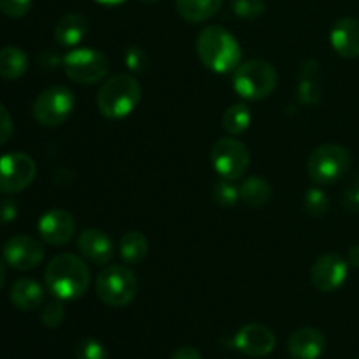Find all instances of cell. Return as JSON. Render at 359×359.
<instances>
[{"label":"cell","mask_w":359,"mask_h":359,"mask_svg":"<svg viewBox=\"0 0 359 359\" xmlns=\"http://www.w3.org/2000/svg\"><path fill=\"white\" fill-rule=\"evenodd\" d=\"M46 287L58 300H77L88 291L91 283L90 266L83 258L70 252L55 256L48 263L44 272Z\"/></svg>","instance_id":"6da1fadb"},{"label":"cell","mask_w":359,"mask_h":359,"mask_svg":"<svg viewBox=\"0 0 359 359\" xmlns=\"http://www.w3.org/2000/svg\"><path fill=\"white\" fill-rule=\"evenodd\" d=\"M196 53L203 65L217 74H230L241 65L242 49L237 39L223 27L209 25L196 39Z\"/></svg>","instance_id":"7a4b0ae2"},{"label":"cell","mask_w":359,"mask_h":359,"mask_svg":"<svg viewBox=\"0 0 359 359\" xmlns=\"http://www.w3.org/2000/svg\"><path fill=\"white\" fill-rule=\"evenodd\" d=\"M142 95V86L132 74H116L109 77L97 95V107L109 119L126 118L135 111Z\"/></svg>","instance_id":"3957f363"},{"label":"cell","mask_w":359,"mask_h":359,"mask_svg":"<svg viewBox=\"0 0 359 359\" xmlns=\"http://www.w3.org/2000/svg\"><path fill=\"white\" fill-rule=\"evenodd\" d=\"M277 86V70L266 60H249L233 70V90L245 100H263Z\"/></svg>","instance_id":"277c9868"},{"label":"cell","mask_w":359,"mask_h":359,"mask_svg":"<svg viewBox=\"0 0 359 359\" xmlns=\"http://www.w3.org/2000/svg\"><path fill=\"white\" fill-rule=\"evenodd\" d=\"M351 161L349 149L339 144H323L309 154L307 174L314 184H333L349 172Z\"/></svg>","instance_id":"5b68a950"},{"label":"cell","mask_w":359,"mask_h":359,"mask_svg":"<svg viewBox=\"0 0 359 359\" xmlns=\"http://www.w3.org/2000/svg\"><path fill=\"white\" fill-rule=\"evenodd\" d=\"M95 291L109 307H126L135 300L139 283L135 273L126 265H111L97 276Z\"/></svg>","instance_id":"8992f818"},{"label":"cell","mask_w":359,"mask_h":359,"mask_svg":"<svg viewBox=\"0 0 359 359\" xmlns=\"http://www.w3.org/2000/svg\"><path fill=\"white\" fill-rule=\"evenodd\" d=\"M62 65L65 76L77 84H97L109 74L107 58L91 48L72 49L63 56Z\"/></svg>","instance_id":"52a82bcc"},{"label":"cell","mask_w":359,"mask_h":359,"mask_svg":"<svg viewBox=\"0 0 359 359\" xmlns=\"http://www.w3.org/2000/svg\"><path fill=\"white\" fill-rule=\"evenodd\" d=\"M210 161L217 175L228 181L242 179L251 163V154L245 144L235 137H223L210 149Z\"/></svg>","instance_id":"ba28073f"},{"label":"cell","mask_w":359,"mask_h":359,"mask_svg":"<svg viewBox=\"0 0 359 359\" xmlns=\"http://www.w3.org/2000/svg\"><path fill=\"white\" fill-rule=\"evenodd\" d=\"M74 105H76V98L69 88L51 86L35 98L32 112L39 125L55 128L70 118Z\"/></svg>","instance_id":"9c48e42d"},{"label":"cell","mask_w":359,"mask_h":359,"mask_svg":"<svg viewBox=\"0 0 359 359\" xmlns=\"http://www.w3.org/2000/svg\"><path fill=\"white\" fill-rule=\"evenodd\" d=\"M37 165L27 153H9L0 156V193L14 195L34 182Z\"/></svg>","instance_id":"30bf717a"},{"label":"cell","mask_w":359,"mask_h":359,"mask_svg":"<svg viewBox=\"0 0 359 359\" xmlns=\"http://www.w3.org/2000/svg\"><path fill=\"white\" fill-rule=\"evenodd\" d=\"M4 259L7 265L20 272L37 269L44 259V245L30 235H14L4 245Z\"/></svg>","instance_id":"8fae6325"},{"label":"cell","mask_w":359,"mask_h":359,"mask_svg":"<svg viewBox=\"0 0 359 359\" xmlns=\"http://www.w3.org/2000/svg\"><path fill=\"white\" fill-rule=\"evenodd\" d=\"M349 263L339 255H323L316 259L311 270V279L316 290L323 293H333L339 290L347 279Z\"/></svg>","instance_id":"7c38bea8"},{"label":"cell","mask_w":359,"mask_h":359,"mask_svg":"<svg viewBox=\"0 0 359 359\" xmlns=\"http://www.w3.org/2000/svg\"><path fill=\"white\" fill-rule=\"evenodd\" d=\"M39 235L49 245H65L76 231V221L65 209H51L42 214L37 224Z\"/></svg>","instance_id":"4fadbf2b"},{"label":"cell","mask_w":359,"mask_h":359,"mask_svg":"<svg viewBox=\"0 0 359 359\" xmlns=\"http://www.w3.org/2000/svg\"><path fill=\"white\" fill-rule=\"evenodd\" d=\"M235 347L245 356H269L276 349V335L266 326L252 323V325H245L238 330V333L235 335Z\"/></svg>","instance_id":"5bb4252c"},{"label":"cell","mask_w":359,"mask_h":359,"mask_svg":"<svg viewBox=\"0 0 359 359\" xmlns=\"http://www.w3.org/2000/svg\"><path fill=\"white\" fill-rule=\"evenodd\" d=\"M77 249L84 259L95 265H107L114 258V244L111 237L95 228L81 231L77 237Z\"/></svg>","instance_id":"9a60e30c"},{"label":"cell","mask_w":359,"mask_h":359,"mask_svg":"<svg viewBox=\"0 0 359 359\" xmlns=\"http://www.w3.org/2000/svg\"><path fill=\"white\" fill-rule=\"evenodd\" d=\"M326 339L319 330L300 328L287 340V353L293 359H318L325 353Z\"/></svg>","instance_id":"2e32d148"},{"label":"cell","mask_w":359,"mask_h":359,"mask_svg":"<svg viewBox=\"0 0 359 359\" xmlns=\"http://www.w3.org/2000/svg\"><path fill=\"white\" fill-rule=\"evenodd\" d=\"M332 48L342 58H358L359 56V21L354 18H342L333 25L330 32Z\"/></svg>","instance_id":"e0dca14e"},{"label":"cell","mask_w":359,"mask_h":359,"mask_svg":"<svg viewBox=\"0 0 359 359\" xmlns=\"http://www.w3.org/2000/svg\"><path fill=\"white\" fill-rule=\"evenodd\" d=\"M90 25L88 20L79 13L65 14L55 25V41L62 48H76L86 37Z\"/></svg>","instance_id":"ac0fdd59"},{"label":"cell","mask_w":359,"mask_h":359,"mask_svg":"<svg viewBox=\"0 0 359 359\" xmlns=\"http://www.w3.org/2000/svg\"><path fill=\"white\" fill-rule=\"evenodd\" d=\"M323 98L321 65L316 60H307L298 79V100L305 105H316Z\"/></svg>","instance_id":"d6986e66"},{"label":"cell","mask_w":359,"mask_h":359,"mask_svg":"<svg viewBox=\"0 0 359 359\" xmlns=\"http://www.w3.org/2000/svg\"><path fill=\"white\" fill-rule=\"evenodd\" d=\"M9 298L14 307L20 311H35L44 302V290L37 280L21 277V279L14 280V284L11 286Z\"/></svg>","instance_id":"ffe728a7"},{"label":"cell","mask_w":359,"mask_h":359,"mask_svg":"<svg viewBox=\"0 0 359 359\" xmlns=\"http://www.w3.org/2000/svg\"><path fill=\"white\" fill-rule=\"evenodd\" d=\"M223 0H175V7L188 23H203L219 13Z\"/></svg>","instance_id":"44dd1931"},{"label":"cell","mask_w":359,"mask_h":359,"mask_svg":"<svg viewBox=\"0 0 359 359\" xmlns=\"http://www.w3.org/2000/svg\"><path fill=\"white\" fill-rule=\"evenodd\" d=\"M241 191V200L249 207H265L266 203L272 200V186L266 179L259 177V175H251V177L244 179L242 184L238 186Z\"/></svg>","instance_id":"7402d4cb"},{"label":"cell","mask_w":359,"mask_h":359,"mask_svg":"<svg viewBox=\"0 0 359 359\" xmlns=\"http://www.w3.org/2000/svg\"><path fill=\"white\" fill-rule=\"evenodd\" d=\"M149 252V242L142 231H128L119 241V256L125 265H140Z\"/></svg>","instance_id":"603a6c76"},{"label":"cell","mask_w":359,"mask_h":359,"mask_svg":"<svg viewBox=\"0 0 359 359\" xmlns=\"http://www.w3.org/2000/svg\"><path fill=\"white\" fill-rule=\"evenodd\" d=\"M28 70V56L21 48L0 49V76L7 81H16L23 77Z\"/></svg>","instance_id":"cb8c5ba5"},{"label":"cell","mask_w":359,"mask_h":359,"mask_svg":"<svg viewBox=\"0 0 359 359\" xmlns=\"http://www.w3.org/2000/svg\"><path fill=\"white\" fill-rule=\"evenodd\" d=\"M251 121L252 114L245 104L230 105L223 114V128L231 137L242 135L251 126Z\"/></svg>","instance_id":"d4e9b609"},{"label":"cell","mask_w":359,"mask_h":359,"mask_svg":"<svg viewBox=\"0 0 359 359\" xmlns=\"http://www.w3.org/2000/svg\"><path fill=\"white\" fill-rule=\"evenodd\" d=\"M214 202L219 207H233L235 203L241 200V191H238V186H235L233 181H228V179H221L214 186Z\"/></svg>","instance_id":"484cf974"},{"label":"cell","mask_w":359,"mask_h":359,"mask_svg":"<svg viewBox=\"0 0 359 359\" xmlns=\"http://www.w3.org/2000/svg\"><path fill=\"white\" fill-rule=\"evenodd\" d=\"M304 205L307 212L314 217H321L328 212L330 209V198L323 189L311 188L305 191L304 196Z\"/></svg>","instance_id":"4316f807"},{"label":"cell","mask_w":359,"mask_h":359,"mask_svg":"<svg viewBox=\"0 0 359 359\" xmlns=\"http://www.w3.org/2000/svg\"><path fill=\"white\" fill-rule=\"evenodd\" d=\"M231 9L242 20H256L266 9L265 0H231Z\"/></svg>","instance_id":"83f0119b"},{"label":"cell","mask_w":359,"mask_h":359,"mask_svg":"<svg viewBox=\"0 0 359 359\" xmlns=\"http://www.w3.org/2000/svg\"><path fill=\"white\" fill-rule=\"evenodd\" d=\"M76 359H107V351L100 340L88 337L77 344Z\"/></svg>","instance_id":"f1b7e54d"},{"label":"cell","mask_w":359,"mask_h":359,"mask_svg":"<svg viewBox=\"0 0 359 359\" xmlns=\"http://www.w3.org/2000/svg\"><path fill=\"white\" fill-rule=\"evenodd\" d=\"M41 319L48 328H58L65 319V307H63L62 300H53L48 305H44Z\"/></svg>","instance_id":"f546056e"},{"label":"cell","mask_w":359,"mask_h":359,"mask_svg":"<svg viewBox=\"0 0 359 359\" xmlns=\"http://www.w3.org/2000/svg\"><path fill=\"white\" fill-rule=\"evenodd\" d=\"M125 63L132 72H144L147 65H149V56H147L144 49L133 46V48H130L125 53Z\"/></svg>","instance_id":"4dcf8cb0"},{"label":"cell","mask_w":359,"mask_h":359,"mask_svg":"<svg viewBox=\"0 0 359 359\" xmlns=\"http://www.w3.org/2000/svg\"><path fill=\"white\" fill-rule=\"evenodd\" d=\"M30 7L32 0H0V11L9 18H23Z\"/></svg>","instance_id":"1f68e13d"},{"label":"cell","mask_w":359,"mask_h":359,"mask_svg":"<svg viewBox=\"0 0 359 359\" xmlns=\"http://www.w3.org/2000/svg\"><path fill=\"white\" fill-rule=\"evenodd\" d=\"M13 132H14L13 118H11L9 111L0 104V146L9 142V139L13 137Z\"/></svg>","instance_id":"d6a6232c"},{"label":"cell","mask_w":359,"mask_h":359,"mask_svg":"<svg viewBox=\"0 0 359 359\" xmlns=\"http://www.w3.org/2000/svg\"><path fill=\"white\" fill-rule=\"evenodd\" d=\"M344 203L349 210H359V177L353 182L349 189L346 191V196H344Z\"/></svg>","instance_id":"836d02e7"},{"label":"cell","mask_w":359,"mask_h":359,"mask_svg":"<svg viewBox=\"0 0 359 359\" xmlns=\"http://www.w3.org/2000/svg\"><path fill=\"white\" fill-rule=\"evenodd\" d=\"M18 216V207L16 203L11 200H4L0 202V221L2 223H13Z\"/></svg>","instance_id":"e575fe53"},{"label":"cell","mask_w":359,"mask_h":359,"mask_svg":"<svg viewBox=\"0 0 359 359\" xmlns=\"http://www.w3.org/2000/svg\"><path fill=\"white\" fill-rule=\"evenodd\" d=\"M170 359H203L195 347H181L172 354Z\"/></svg>","instance_id":"d590c367"},{"label":"cell","mask_w":359,"mask_h":359,"mask_svg":"<svg viewBox=\"0 0 359 359\" xmlns=\"http://www.w3.org/2000/svg\"><path fill=\"white\" fill-rule=\"evenodd\" d=\"M62 60L63 58H58L53 51H44L39 56V63H41L42 67H46V69H53V67H56L58 63H62Z\"/></svg>","instance_id":"8d00e7d4"},{"label":"cell","mask_w":359,"mask_h":359,"mask_svg":"<svg viewBox=\"0 0 359 359\" xmlns=\"http://www.w3.org/2000/svg\"><path fill=\"white\" fill-rule=\"evenodd\" d=\"M347 263H349L351 266H356V269H359V244L353 245V248L349 249V255H347Z\"/></svg>","instance_id":"74e56055"},{"label":"cell","mask_w":359,"mask_h":359,"mask_svg":"<svg viewBox=\"0 0 359 359\" xmlns=\"http://www.w3.org/2000/svg\"><path fill=\"white\" fill-rule=\"evenodd\" d=\"M4 284H6V265H4L2 258H0V291H2Z\"/></svg>","instance_id":"f35d334b"},{"label":"cell","mask_w":359,"mask_h":359,"mask_svg":"<svg viewBox=\"0 0 359 359\" xmlns=\"http://www.w3.org/2000/svg\"><path fill=\"white\" fill-rule=\"evenodd\" d=\"M95 2L102 4V6H119V4H123L125 0H95Z\"/></svg>","instance_id":"ab89813d"},{"label":"cell","mask_w":359,"mask_h":359,"mask_svg":"<svg viewBox=\"0 0 359 359\" xmlns=\"http://www.w3.org/2000/svg\"><path fill=\"white\" fill-rule=\"evenodd\" d=\"M142 4H147V6H153V4H158L160 0H140Z\"/></svg>","instance_id":"60d3db41"},{"label":"cell","mask_w":359,"mask_h":359,"mask_svg":"<svg viewBox=\"0 0 359 359\" xmlns=\"http://www.w3.org/2000/svg\"><path fill=\"white\" fill-rule=\"evenodd\" d=\"M358 359H359V358H358Z\"/></svg>","instance_id":"b9f144b4"}]
</instances>
